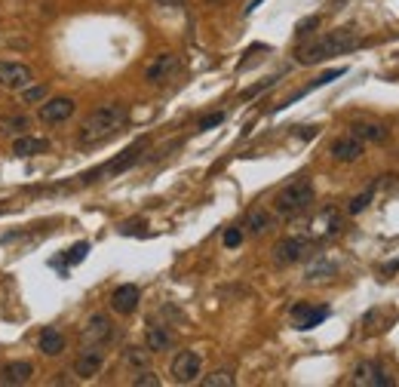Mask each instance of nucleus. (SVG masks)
<instances>
[{
  "label": "nucleus",
  "mask_w": 399,
  "mask_h": 387,
  "mask_svg": "<svg viewBox=\"0 0 399 387\" xmlns=\"http://www.w3.org/2000/svg\"><path fill=\"white\" fill-rule=\"evenodd\" d=\"M126 117H129V111H126L123 102H111V105L96 108V111L83 120L77 141H80V145H87V148L101 145V141H108L111 136H117V132L123 129Z\"/></svg>",
  "instance_id": "obj_1"
},
{
  "label": "nucleus",
  "mask_w": 399,
  "mask_h": 387,
  "mask_svg": "<svg viewBox=\"0 0 399 387\" xmlns=\"http://www.w3.org/2000/svg\"><path fill=\"white\" fill-rule=\"evenodd\" d=\"M362 40L356 31L350 28H338V31H329L326 37H317V40H310V44H304L298 46V62L301 65H317V62H326V58H332V56H344V53H350V49H356Z\"/></svg>",
  "instance_id": "obj_2"
},
{
  "label": "nucleus",
  "mask_w": 399,
  "mask_h": 387,
  "mask_svg": "<svg viewBox=\"0 0 399 387\" xmlns=\"http://www.w3.org/2000/svg\"><path fill=\"white\" fill-rule=\"evenodd\" d=\"M313 197H317V194H313L310 179H295V182H289L283 191H277L274 209L283 218H295L313 203Z\"/></svg>",
  "instance_id": "obj_3"
},
{
  "label": "nucleus",
  "mask_w": 399,
  "mask_h": 387,
  "mask_svg": "<svg viewBox=\"0 0 399 387\" xmlns=\"http://www.w3.org/2000/svg\"><path fill=\"white\" fill-rule=\"evenodd\" d=\"M144 148H148V139H139V141H132L126 151H120L111 163H105V166H99V170H92L89 175H80V182L83 184H92V182H101V179H114V175H120L126 172L129 166L139 163V157L144 154Z\"/></svg>",
  "instance_id": "obj_4"
},
{
  "label": "nucleus",
  "mask_w": 399,
  "mask_h": 387,
  "mask_svg": "<svg viewBox=\"0 0 399 387\" xmlns=\"http://www.w3.org/2000/svg\"><path fill=\"white\" fill-rule=\"evenodd\" d=\"M350 384L356 387H390L393 384V375H390L387 366L375 363V360H366V363H356Z\"/></svg>",
  "instance_id": "obj_5"
},
{
  "label": "nucleus",
  "mask_w": 399,
  "mask_h": 387,
  "mask_svg": "<svg viewBox=\"0 0 399 387\" xmlns=\"http://www.w3.org/2000/svg\"><path fill=\"white\" fill-rule=\"evenodd\" d=\"M313 252V240L308 237H286L274 246V262L277 265H298L304 258H310Z\"/></svg>",
  "instance_id": "obj_6"
},
{
  "label": "nucleus",
  "mask_w": 399,
  "mask_h": 387,
  "mask_svg": "<svg viewBox=\"0 0 399 387\" xmlns=\"http://www.w3.org/2000/svg\"><path fill=\"white\" fill-rule=\"evenodd\" d=\"M178 68H182L178 56H172V53H160L154 62L148 65V71H144V80H148L151 87H166V83L178 74Z\"/></svg>",
  "instance_id": "obj_7"
},
{
  "label": "nucleus",
  "mask_w": 399,
  "mask_h": 387,
  "mask_svg": "<svg viewBox=\"0 0 399 387\" xmlns=\"http://www.w3.org/2000/svg\"><path fill=\"white\" fill-rule=\"evenodd\" d=\"M83 344H96V348H105L108 341H114V323L108 319L105 314H92L87 319V326H83L80 332Z\"/></svg>",
  "instance_id": "obj_8"
},
{
  "label": "nucleus",
  "mask_w": 399,
  "mask_h": 387,
  "mask_svg": "<svg viewBox=\"0 0 399 387\" xmlns=\"http://www.w3.org/2000/svg\"><path fill=\"white\" fill-rule=\"evenodd\" d=\"M200 353H194V350H178L175 353V360H172V378L178 384H191V381H197V375H200Z\"/></svg>",
  "instance_id": "obj_9"
},
{
  "label": "nucleus",
  "mask_w": 399,
  "mask_h": 387,
  "mask_svg": "<svg viewBox=\"0 0 399 387\" xmlns=\"http://www.w3.org/2000/svg\"><path fill=\"white\" fill-rule=\"evenodd\" d=\"M34 83V74L22 62H0V89H25Z\"/></svg>",
  "instance_id": "obj_10"
},
{
  "label": "nucleus",
  "mask_w": 399,
  "mask_h": 387,
  "mask_svg": "<svg viewBox=\"0 0 399 387\" xmlns=\"http://www.w3.org/2000/svg\"><path fill=\"white\" fill-rule=\"evenodd\" d=\"M289 317H292V326L295 329H313V326H319L322 319L329 317V307H317L310 305V301H298V305H292L289 310Z\"/></svg>",
  "instance_id": "obj_11"
},
{
  "label": "nucleus",
  "mask_w": 399,
  "mask_h": 387,
  "mask_svg": "<svg viewBox=\"0 0 399 387\" xmlns=\"http://www.w3.org/2000/svg\"><path fill=\"white\" fill-rule=\"evenodd\" d=\"M101 366H105V350L96 348V344H83L80 357L74 360V375L80 378H96L101 372Z\"/></svg>",
  "instance_id": "obj_12"
},
{
  "label": "nucleus",
  "mask_w": 399,
  "mask_h": 387,
  "mask_svg": "<svg viewBox=\"0 0 399 387\" xmlns=\"http://www.w3.org/2000/svg\"><path fill=\"white\" fill-rule=\"evenodd\" d=\"M310 228H313V237H317V240H326V237L341 234L344 218H341V212H338L335 206H326V209H319V212H317V218H313Z\"/></svg>",
  "instance_id": "obj_13"
},
{
  "label": "nucleus",
  "mask_w": 399,
  "mask_h": 387,
  "mask_svg": "<svg viewBox=\"0 0 399 387\" xmlns=\"http://www.w3.org/2000/svg\"><path fill=\"white\" fill-rule=\"evenodd\" d=\"M74 99H68V96H58V99H44L40 102V120L44 123H65L68 117L74 114Z\"/></svg>",
  "instance_id": "obj_14"
},
{
  "label": "nucleus",
  "mask_w": 399,
  "mask_h": 387,
  "mask_svg": "<svg viewBox=\"0 0 399 387\" xmlns=\"http://www.w3.org/2000/svg\"><path fill=\"white\" fill-rule=\"evenodd\" d=\"M139 298H141V292H139V286L135 283H123V286H117L114 289V296H111V307L117 310V314H132L135 307H139Z\"/></svg>",
  "instance_id": "obj_15"
},
{
  "label": "nucleus",
  "mask_w": 399,
  "mask_h": 387,
  "mask_svg": "<svg viewBox=\"0 0 399 387\" xmlns=\"http://www.w3.org/2000/svg\"><path fill=\"white\" fill-rule=\"evenodd\" d=\"M329 154L335 160H341V163H353V160L362 157V141L356 136H341L332 141V148H329Z\"/></svg>",
  "instance_id": "obj_16"
},
{
  "label": "nucleus",
  "mask_w": 399,
  "mask_h": 387,
  "mask_svg": "<svg viewBox=\"0 0 399 387\" xmlns=\"http://www.w3.org/2000/svg\"><path fill=\"white\" fill-rule=\"evenodd\" d=\"M34 375V366L28 363V360H13V363H6L4 369H0V384H28Z\"/></svg>",
  "instance_id": "obj_17"
},
{
  "label": "nucleus",
  "mask_w": 399,
  "mask_h": 387,
  "mask_svg": "<svg viewBox=\"0 0 399 387\" xmlns=\"http://www.w3.org/2000/svg\"><path fill=\"white\" fill-rule=\"evenodd\" d=\"M144 344H148L151 353H163L175 344V335L166 329V326H148V332H144Z\"/></svg>",
  "instance_id": "obj_18"
},
{
  "label": "nucleus",
  "mask_w": 399,
  "mask_h": 387,
  "mask_svg": "<svg viewBox=\"0 0 399 387\" xmlns=\"http://www.w3.org/2000/svg\"><path fill=\"white\" fill-rule=\"evenodd\" d=\"M350 136H356L360 141H375V145H381V141H387V129L372 120H356L350 123Z\"/></svg>",
  "instance_id": "obj_19"
},
{
  "label": "nucleus",
  "mask_w": 399,
  "mask_h": 387,
  "mask_svg": "<svg viewBox=\"0 0 399 387\" xmlns=\"http://www.w3.org/2000/svg\"><path fill=\"white\" fill-rule=\"evenodd\" d=\"M37 348H40V353H46V357H58V353L65 350V335L53 329V326H46L37 338Z\"/></svg>",
  "instance_id": "obj_20"
},
{
  "label": "nucleus",
  "mask_w": 399,
  "mask_h": 387,
  "mask_svg": "<svg viewBox=\"0 0 399 387\" xmlns=\"http://www.w3.org/2000/svg\"><path fill=\"white\" fill-rule=\"evenodd\" d=\"M49 151V141L46 139H34V136H19L13 141V154L15 157H34V154H44Z\"/></svg>",
  "instance_id": "obj_21"
},
{
  "label": "nucleus",
  "mask_w": 399,
  "mask_h": 387,
  "mask_svg": "<svg viewBox=\"0 0 399 387\" xmlns=\"http://www.w3.org/2000/svg\"><path fill=\"white\" fill-rule=\"evenodd\" d=\"M246 228H249V234L261 237V234H267L270 228H274V215H270L267 209H249V215H246Z\"/></svg>",
  "instance_id": "obj_22"
},
{
  "label": "nucleus",
  "mask_w": 399,
  "mask_h": 387,
  "mask_svg": "<svg viewBox=\"0 0 399 387\" xmlns=\"http://www.w3.org/2000/svg\"><path fill=\"white\" fill-rule=\"evenodd\" d=\"M28 129H31V120L25 114H6V117H0V132H6V136H25Z\"/></svg>",
  "instance_id": "obj_23"
},
{
  "label": "nucleus",
  "mask_w": 399,
  "mask_h": 387,
  "mask_svg": "<svg viewBox=\"0 0 399 387\" xmlns=\"http://www.w3.org/2000/svg\"><path fill=\"white\" fill-rule=\"evenodd\" d=\"M335 262H329V258H317V262L308 265V271H304V280L317 283V280H329V277H335Z\"/></svg>",
  "instance_id": "obj_24"
},
{
  "label": "nucleus",
  "mask_w": 399,
  "mask_h": 387,
  "mask_svg": "<svg viewBox=\"0 0 399 387\" xmlns=\"http://www.w3.org/2000/svg\"><path fill=\"white\" fill-rule=\"evenodd\" d=\"M123 363L129 366V369H148L151 366V350H144V348H126L123 350Z\"/></svg>",
  "instance_id": "obj_25"
},
{
  "label": "nucleus",
  "mask_w": 399,
  "mask_h": 387,
  "mask_svg": "<svg viewBox=\"0 0 399 387\" xmlns=\"http://www.w3.org/2000/svg\"><path fill=\"white\" fill-rule=\"evenodd\" d=\"M89 255V243L87 240H80V243H74L71 249H68V255L62 258V267H71V265H80L83 258Z\"/></svg>",
  "instance_id": "obj_26"
},
{
  "label": "nucleus",
  "mask_w": 399,
  "mask_h": 387,
  "mask_svg": "<svg viewBox=\"0 0 399 387\" xmlns=\"http://www.w3.org/2000/svg\"><path fill=\"white\" fill-rule=\"evenodd\" d=\"M203 387H234V375L227 369H218V372L203 378Z\"/></svg>",
  "instance_id": "obj_27"
},
{
  "label": "nucleus",
  "mask_w": 399,
  "mask_h": 387,
  "mask_svg": "<svg viewBox=\"0 0 399 387\" xmlns=\"http://www.w3.org/2000/svg\"><path fill=\"white\" fill-rule=\"evenodd\" d=\"M372 194H375V191H366V194H356V197L350 200V206H347V209H350V215H360V212H362V209H366V206L372 203Z\"/></svg>",
  "instance_id": "obj_28"
},
{
  "label": "nucleus",
  "mask_w": 399,
  "mask_h": 387,
  "mask_svg": "<svg viewBox=\"0 0 399 387\" xmlns=\"http://www.w3.org/2000/svg\"><path fill=\"white\" fill-rule=\"evenodd\" d=\"M44 99H46V87H44V83H40V87H25V102H44Z\"/></svg>",
  "instance_id": "obj_29"
},
{
  "label": "nucleus",
  "mask_w": 399,
  "mask_h": 387,
  "mask_svg": "<svg viewBox=\"0 0 399 387\" xmlns=\"http://www.w3.org/2000/svg\"><path fill=\"white\" fill-rule=\"evenodd\" d=\"M313 28H319V15H310V19L298 22V28H295V34H298V37H308V34H313Z\"/></svg>",
  "instance_id": "obj_30"
},
{
  "label": "nucleus",
  "mask_w": 399,
  "mask_h": 387,
  "mask_svg": "<svg viewBox=\"0 0 399 387\" xmlns=\"http://www.w3.org/2000/svg\"><path fill=\"white\" fill-rule=\"evenodd\" d=\"M240 243H243V231H240V228H227V231H224V246H227V249H236Z\"/></svg>",
  "instance_id": "obj_31"
},
{
  "label": "nucleus",
  "mask_w": 399,
  "mask_h": 387,
  "mask_svg": "<svg viewBox=\"0 0 399 387\" xmlns=\"http://www.w3.org/2000/svg\"><path fill=\"white\" fill-rule=\"evenodd\" d=\"M135 387H160V378L154 372H148V369H141V375L135 378Z\"/></svg>",
  "instance_id": "obj_32"
},
{
  "label": "nucleus",
  "mask_w": 399,
  "mask_h": 387,
  "mask_svg": "<svg viewBox=\"0 0 399 387\" xmlns=\"http://www.w3.org/2000/svg\"><path fill=\"white\" fill-rule=\"evenodd\" d=\"M218 123H224V114H222V111H215V114H209V117H203V120H200V126H197V129H203V132H206V129H212V126H218Z\"/></svg>",
  "instance_id": "obj_33"
},
{
  "label": "nucleus",
  "mask_w": 399,
  "mask_h": 387,
  "mask_svg": "<svg viewBox=\"0 0 399 387\" xmlns=\"http://www.w3.org/2000/svg\"><path fill=\"white\" fill-rule=\"evenodd\" d=\"M274 83H277V77H270V80H265V83H258V87H252V89H246V92H243V99H252V96H258V92H261V89H267V87H274Z\"/></svg>",
  "instance_id": "obj_34"
},
{
  "label": "nucleus",
  "mask_w": 399,
  "mask_h": 387,
  "mask_svg": "<svg viewBox=\"0 0 399 387\" xmlns=\"http://www.w3.org/2000/svg\"><path fill=\"white\" fill-rule=\"evenodd\" d=\"M154 4H160V6H169V10H178V6H182L184 0H154Z\"/></svg>",
  "instance_id": "obj_35"
},
{
  "label": "nucleus",
  "mask_w": 399,
  "mask_h": 387,
  "mask_svg": "<svg viewBox=\"0 0 399 387\" xmlns=\"http://www.w3.org/2000/svg\"><path fill=\"white\" fill-rule=\"evenodd\" d=\"M396 271H399V262H390V265L381 267V274H396Z\"/></svg>",
  "instance_id": "obj_36"
},
{
  "label": "nucleus",
  "mask_w": 399,
  "mask_h": 387,
  "mask_svg": "<svg viewBox=\"0 0 399 387\" xmlns=\"http://www.w3.org/2000/svg\"><path fill=\"white\" fill-rule=\"evenodd\" d=\"M206 4H222V0H206Z\"/></svg>",
  "instance_id": "obj_37"
}]
</instances>
